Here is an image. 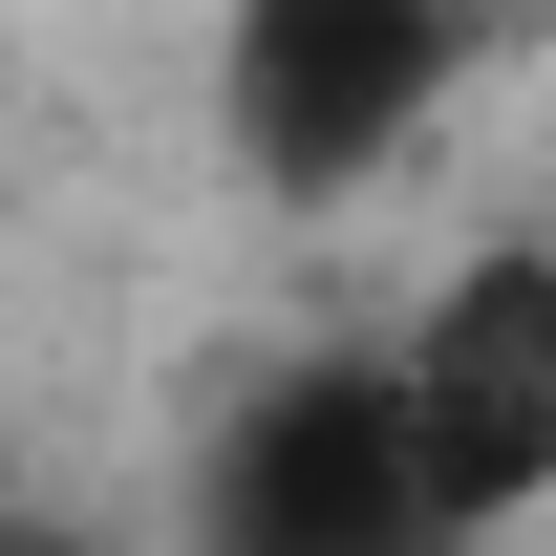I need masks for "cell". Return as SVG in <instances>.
I'll return each instance as SVG.
<instances>
[{"label": "cell", "mask_w": 556, "mask_h": 556, "mask_svg": "<svg viewBox=\"0 0 556 556\" xmlns=\"http://www.w3.org/2000/svg\"><path fill=\"white\" fill-rule=\"evenodd\" d=\"M492 43H514V0H214V65H193L214 172L278 193V214H364L450 150Z\"/></svg>", "instance_id": "cell-1"}, {"label": "cell", "mask_w": 556, "mask_h": 556, "mask_svg": "<svg viewBox=\"0 0 556 556\" xmlns=\"http://www.w3.org/2000/svg\"><path fill=\"white\" fill-rule=\"evenodd\" d=\"M386 428H407V535L471 556V535H535L556 514V236L492 214L407 278L386 321Z\"/></svg>", "instance_id": "cell-2"}]
</instances>
